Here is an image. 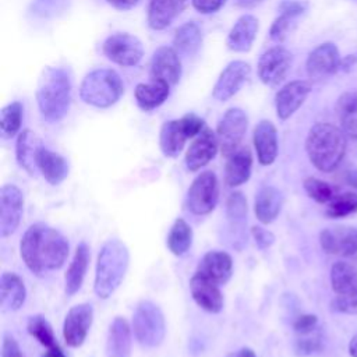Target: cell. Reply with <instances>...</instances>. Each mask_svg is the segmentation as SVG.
Instances as JSON below:
<instances>
[{
    "label": "cell",
    "mask_w": 357,
    "mask_h": 357,
    "mask_svg": "<svg viewBox=\"0 0 357 357\" xmlns=\"http://www.w3.org/2000/svg\"><path fill=\"white\" fill-rule=\"evenodd\" d=\"M89 258V247L85 241H81L75 248L73 261L70 262V266L64 276V291L67 296H74L81 289L88 269Z\"/></svg>",
    "instance_id": "83f0119b"
},
{
    "label": "cell",
    "mask_w": 357,
    "mask_h": 357,
    "mask_svg": "<svg viewBox=\"0 0 357 357\" xmlns=\"http://www.w3.org/2000/svg\"><path fill=\"white\" fill-rule=\"evenodd\" d=\"M248 117L244 110L238 107H231L226 110L218 123L216 137L222 153L227 158L230 153L240 148V144L247 131Z\"/></svg>",
    "instance_id": "ba28073f"
},
{
    "label": "cell",
    "mask_w": 357,
    "mask_h": 357,
    "mask_svg": "<svg viewBox=\"0 0 357 357\" xmlns=\"http://www.w3.org/2000/svg\"><path fill=\"white\" fill-rule=\"evenodd\" d=\"M291 59V53L282 46L268 49L258 60L259 79L268 86L279 85L290 70Z\"/></svg>",
    "instance_id": "8fae6325"
},
{
    "label": "cell",
    "mask_w": 357,
    "mask_h": 357,
    "mask_svg": "<svg viewBox=\"0 0 357 357\" xmlns=\"http://www.w3.org/2000/svg\"><path fill=\"white\" fill-rule=\"evenodd\" d=\"M103 53L113 63L131 67L141 61L144 56V46L137 36L127 32H117L105 40Z\"/></svg>",
    "instance_id": "9c48e42d"
},
{
    "label": "cell",
    "mask_w": 357,
    "mask_h": 357,
    "mask_svg": "<svg viewBox=\"0 0 357 357\" xmlns=\"http://www.w3.org/2000/svg\"><path fill=\"white\" fill-rule=\"evenodd\" d=\"M26 298L22 279L13 272H3L0 278V304L4 311H17Z\"/></svg>",
    "instance_id": "f546056e"
},
{
    "label": "cell",
    "mask_w": 357,
    "mask_h": 357,
    "mask_svg": "<svg viewBox=\"0 0 357 357\" xmlns=\"http://www.w3.org/2000/svg\"><path fill=\"white\" fill-rule=\"evenodd\" d=\"M303 185H304L307 195L319 204H329L332 201V198L335 197L333 188L326 181H324L321 178L307 177L304 180Z\"/></svg>",
    "instance_id": "60d3db41"
},
{
    "label": "cell",
    "mask_w": 357,
    "mask_h": 357,
    "mask_svg": "<svg viewBox=\"0 0 357 357\" xmlns=\"http://www.w3.org/2000/svg\"><path fill=\"white\" fill-rule=\"evenodd\" d=\"M197 273L213 280L218 284H225L231 278L233 259L225 251H219V250L208 251L199 259L197 266Z\"/></svg>",
    "instance_id": "ffe728a7"
},
{
    "label": "cell",
    "mask_w": 357,
    "mask_h": 357,
    "mask_svg": "<svg viewBox=\"0 0 357 357\" xmlns=\"http://www.w3.org/2000/svg\"><path fill=\"white\" fill-rule=\"evenodd\" d=\"M188 138L190 137L184 130L181 120L165 121L159 134V145L162 153L167 158L178 156Z\"/></svg>",
    "instance_id": "1f68e13d"
},
{
    "label": "cell",
    "mask_w": 357,
    "mask_h": 357,
    "mask_svg": "<svg viewBox=\"0 0 357 357\" xmlns=\"http://www.w3.org/2000/svg\"><path fill=\"white\" fill-rule=\"evenodd\" d=\"M26 329L32 337H35L43 347H46V351H54L61 349L53 333L52 325L43 315L38 314L29 317L26 322Z\"/></svg>",
    "instance_id": "74e56055"
},
{
    "label": "cell",
    "mask_w": 357,
    "mask_h": 357,
    "mask_svg": "<svg viewBox=\"0 0 357 357\" xmlns=\"http://www.w3.org/2000/svg\"><path fill=\"white\" fill-rule=\"evenodd\" d=\"M181 75V63L174 47L160 46L153 52L151 60V79L174 85Z\"/></svg>",
    "instance_id": "d6986e66"
},
{
    "label": "cell",
    "mask_w": 357,
    "mask_h": 357,
    "mask_svg": "<svg viewBox=\"0 0 357 357\" xmlns=\"http://www.w3.org/2000/svg\"><path fill=\"white\" fill-rule=\"evenodd\" d=\"M344 181L347 185L357 190V167H349L344 172Z\"/></svg>",
    "instance_id": "816d5d0a"
},
{
    "label": "cell",
    "mask_w": 357,
    "mask_h": 357,
    "mask_svg": "<svg viewBox=\"0 0 357 357\" xmlns=\"http://www.w3.org/2000/svg\"><path fill=\"white\" fill-rule=\"evenodd\" d=\"M124 85L120 75L112 68H96L85 75L79 86L81 99L93 107L106 109L123 95Z\"/></svg>",
    "instance_id": "5b68a950"
},
{
    "label": "cell",
    "mask_w": 357,
    "mask_h": 357,
    "mask_svg": "<svg viewBox=\"0 0 357 357\" xmlns=\"http://www.w3.org/2000/svg\"><path fill=\"white\" fill-rule=\"evenodd\" d=\"M307 8V4L304 1H298V0H284L280 6V14H287L290 17H297L300 14H303Z\"/></svg>",
    "instance_id": "c3c4849f"
},
{
    "label": "cell",
    "mask_w": 357,
    "mask_h": 357,
    "mask_svg": "<svg viewBox=\"0 0 357 357\" xmlns=\"http://www.w3.org/2000/svg\"><path fill=\"white\" fill-rule=\"evenodd\" d=\"M251 234L255 240V244L258 248L261 250H266L269 248L273 243H275V236L272 231H269L268 229H264L261 226H254L251 229Z\"/></svg>",
    "instance_id": "bcb514c9"
},
{
    "label": "cell",
    "mask_w": 357,
    "mask_h": 357,
    "mask_svg": "<svg viewBox=\"0 0 357 357\" xmlns=\"http://www.w3.org/2000/svg\"><path fill=\"white\" fill-rule=\"evenodd\" d=\"M170 85L163 82V81H158V79H152L148 84H138L135 86V100L137 105L142 109V110H153L158 106H160L169 96L170 92Z\"/></svg>",
    "instance_id": "836d02e7"
},
{
    "label": "cell",
    "mask_w": 357,
    "mask_h": 357,
    "mask_svg": "<svg viewBox=\"0 0 357 357\" xmlns=\"http://www.w3.org/2000/svg\"><path fill=\"white\" fill-rule=\"evenodd\" d=\"M1 357H24L20 344L17 343V340L8 335L4 333L3 335V342H1Z\"/></svg>",
    "instance_id": "7dc6e473"
},
{
    "label": "cell",
    "mask_w": 357,
    "mask_h": 357,
    "mask_svg": "<svg viewBox=\"0 0 357 357\" xmlns=\"http://www.w3.org/2000/svg\"><path fill=\"white\" fill-rule=\"evenodd\" d=\"M347 139L343 130L329 123L314 124L305 139V151L311 163L321 172L335 170L346 153Z\"/></svg>",
    "instance_id": "277c9868"
},
{
    "label": "cell",
    "mask_w": 357,
    "mask_h": 357,
    "mask_svg": "<svg viewBox=\"0 0 357 357\" xmlns=\"http://www.w3.org/2000/svg\"><path fill=\"white\" fill-rule=\"evenodd\" d=\"M283 194L273 185H264L258 190L254 202V212L257 219L264 223H272L280 213L283 206Z\"/></svg>",
    "instance_id": "603a6c76"
},
{
    "label": "cell",
    "mask_w": 357,
    "mask_h": 357,
    "mask_svg": "<svg viewBox=\"0 0 357 357\" xmlns=\"http://www.w3.org/2000/svg\"><path fill=\"white\" fill-rule=\"evenodd\" d=\"M185 4L187 0H151L148 25L155 31L165 29L184 10Z\"/></svg>",
    "instance_id": "4dcf8cb0"
},
{
    "label": "cell",
    "mask_w": 357,
    "mask_h": 357,
    "mask_svg": "<svg viewBox=\"0 0 357 357\" xmlns=\"http://www.w3.org/2000/svg\"><path fill=\"white\" fill-rule=\"evenodd\" d=\"M219 148L216 134L205 127L190 144L185 152V166L190 172H198L206 166L216 155Z\"/></svg>",
    "instance_id": "9a60e30c"
},
{
    "label": "cell",
    "mask_w": 357,
    "mask_h": 357,
    "mask_svg": "<svg viewBox=\"0 0 357 357\" xmlns=\"http://www.w3.org/2000/svg\"><path fill=\"white\" fill-rule=\"evenodd\" d=\"M354 212H357L356 192H344L335 195L326 208V215L329 218H344Z\"/></svg>",
    "instance_id": "ab89813d"
},
{
    "label": "cell",
    "mask_w": 357,
    "mask_h": 357,
    "mask_svg": "<svg viewBox=\"0 0 357 357\" xmlns=\"http://www.w3.org/2000/svg\"><path fill=\"white\" fill-rule=\"evenodd\" d=\"M132 331L141 346H160L166 336V321L160 307L151 300L139 301L132 314Z\"/></svg>",
    "instance_id": "8992f818"
},
{
    "label": "cell",
    "mask_w": 357,
    "mask_h": 357,
    "mask_svg": "<svg viewBox=\"0 0 357 357\" xmlns=\"http://www.w3.org/2000/svg\"><path fill=\"white\" fill-rule=\"evenodd\" d=\"M252 167V155L247 146L238 148L227 156L225 165V183L227 187H238L248 181Z\"/></svg>",
    "instance_id": "cb8c5ba5"
},
{
    "label": "cell",
    "mask_w": 357,
    "mask_h": 357,
    "mask_svg": "<svg viewBox=\"0 0 357 357\" xmlns=\"http://www.w3.org/2000/svg\"><path fill=\"white\" fill-rule=\"evenodd\" d=\"M43 146L42 141L31 130H24L18 134L15 144V156L18 165L29 174L35 176L38 170V152Z\"/></svg>",
    "instance_id": "4316f807"
},
{
    "label": "cell",
    "mask_w": 357,
    "mask_h": 357,
    "mask_svg": "<svg viewBox=\"0 0 357 357\" xmlns=\"http://www.w3.org/2000/svg\"><path fill=\"white\" fill-rule=\"evenodd\" d=\"M130 265V251L120 238H109L96 259L93 290L99 298H109L123 283Z\"/></svg>",
    "instance_id": "3957f363"
},
{
    "label": "cell",
    "mask_w": 357,
    "mask_h": 357,
    "mask_svg": "<svg viewBox=\"0 0 357 357\" xmlns=\"http://www.w3.org/2000/svg\"><path fill=\"white\" fill-rule=\"evenodd\" d=\"M21 258L36 276L60 269L68 257V241L54 227L38 222L24 233L20 244Z\"/></svg>",
    "instance_id": "6da1fadb"
},
{
    "label": "cell",
    "mask_w": 357,
    "mask_h": 357,
    "mask_svg": "<svg viewBox=\"0 0 357 357\" xmlns=\"http://www.w3.org/2000/svg\"><path fill=\"white\" fill-rule=\"evenodd\" d=\"M231 357H257L255 353L250 349V347H241L236 354H233Z\"/></svg>",
    "instance_id": "f5cc1de1"
},
{
    "label": "cell",
    "mask_w": 357,
    "mask_h": 357,
    "mask_svg": "<svg viewBox=\"0 0 357 357\" xmlns=\"http://www.w3.org/2000/svg\"><path fill=\"white\" fill-rule=\"evenodd\" d=\"M332 308L343 314H357V294L336 296L332 301Z\"/></svg>",
    "instance_id": "ee69618b"
},
{
    "label": "cell",
    "mask_w": 357,
    "mask_h": 357,
    "mask_svg": "<svg viewBox=\"0 0 357 357\" xmlns=\"http://www.w3.org/2000/svg\"><path fill=\"white\" fill-rule=\"evenodd\" d=\"M93 321V308L88 303L71 307L64 318L63 337L67 346L79 347L86 339Z\"/></svg>",
    "instance_id": "7c38bea8"
},
{
    "label": "cell",
    "mask_w": 357,
    "mask_h": 357,
    "mask_svg": "<svg viewBox=\"0 0 357 357\" xmlns=\"http://www.w3.org/2000/svg\"><path fill=\"white\" fill-rule=\"evenodd\" d=\"M291 21H293V17H290L287 14H280L271 25V31H269L271 38L276 42L283 40L290 25H291Z\"/></svg>",
    "instance_id": "7bdbcfd3"
},
{
    "label": "cell",
    "mask_w": 357,
    "mask_h": 357,
    "mask_svg": "<svg viewBox=\"0 0 357 357\" xmlns=\"http://www.w3.org/2000/svg\"><path fill=\"white\" fill-rule=\"evenodd\" d=\"M331 283L336 296H354L357 294V266L339 261L332 265Z\"/></svg>",
    "instance_id": "d6a6232c"
},
{
    "label": "cell",
    "mask_w": 357,
    "mask_h": 357,
    "mask_svg": "<svg viewBox=\"0 0 357 357\" xmlns=\"http://www.w3.org/2000/svg\"><path fill=\"white\" fill-rule=\"evenodd\" d=\"M24 211V194L14 184H4L0 190V237L11 236L20 226Z\"/></svg>",
    "instance_id": "30bf717a"
},
{
    "label": "cell",
    "mask_w": 357,
    "mask_h": 357,
    "mask_svg": "<svg viewBox=\"0 0 357 357\" xmlns=\"http://www.w3.org/2000/svg\"><path fill=\"white\" fill-rule=\"evenodd\" d=\"M191 1L197 11L202 14H209V13L218 11L225 4L226 0H191Z\"/></svg>",
    "instance_id": "681fc988"
},
{
    "label": "cell",
    "mask_w": 357,
    "mask_h": 357,
    "mask_svg": "<svg viewBox=\"0 0 357 357\" xmlns=\"http://www.w3.org/2000/svg\"><path fill=\"white\" fill-rule=\"evenodd\" d=\"M311 92V84L308 81L297 79L282 86L275 96L276 113L280 120H287L293 116L298 107L304 103Z\"/></svg>",
    "instance_id": "e0dca14e"
},
{
    "label": "cell",
    "mask_w": 357,
    "mask_h": 357,
    "mask_svg": "<svg viewBox=\"0 0 357 357\" xmlns=\"http://www.w3.org/2000/svg\"><path fill=\"white\" fill-rule=\"evenodd\" d=\"M317 325H318V318L314 314H303L296 318L293 328H294L296 333L307 335V333L314 332L317 329Z\"/></svg>",
    "instance_id": "f6af8a7d"
},
{
    "label": "cell",
    "mask_w": 357,
    "mask_h": 357,
    "mask_svg": "<svg viewBox=\"0 0 357 357\" xmlns=\"http://www.w3.org/2000/svg\"><path fill=\"white\" fill-rule=\"evenodd\" d=\"M106 357H131V328L124 317H116L109 326Z\"/></svg>",
    "instance_id": "484cf974"
},
{
    "label": "cell",
    "mask_w": 357,
    "mask_h": 357,
    "mask_svg": "<svg viewBox=\"0 0 357 357\" xmlns=\"http://www.w3.org/2000/svg\"><path fill=\"white\" fill-rule=\"evenodd\" d=\"M252 141L258 162L262 166L272 165L279 152L276 127L269 120H261L254 128Z\"/></svg>",
    "instance_id": "44dd1931"
},
{
    "label": "cell",
    "mask_w": 357,
    "mask_h": 357,
    "mask_svg": "<svg viewBox=\"0 0 357 357\" xmlns=\"http://www.w3.org/2000/svg\"><path fill=\"white\" fill-rule=\"evenodd\" d=\"M219 199V181L213 172L205 170L201 172L191 183L187 198L185 206L187 209L198 216L211 213Z\"/></svg>",
    "instance_id": "52a82bcc"
},
{
    "label": "cell",
    "mask_w": 357,
    "mask_h": 357,
    "mask_svg": "<svg viewBox=\"0 0 357 357\" xmlns=\"http://www.w3.org/2000/svg\"><path fill=\"white\" fill-rule=\"evenodd\" d=\"M201 43H202L201 28L198 26V24L192 21L178 26L173 38V45L176 52L184 56L195 54L199 50Z\"/></svg>",
    "instance_id": "d590c367"
},
{
    "label": "cell",
    "mask_w": 357,
    "mask_h": 357,
    "mask_svg": "<svg viewBox=\"0 0 357 357\" xmlns=\"http://www.w3.org/2000/svg\"><path fill=\"white\" fill-rule=\"evenodd\" d=\"M36 102L42 117L49 123L60 121L70 109L71 78L63 67H46L38 81Z\"/></svg>",
    "instance_id": "7a4b0ae2"
},
{
    "label": "cell",
    "mask_w": 357,
    "mask_h": 357,
    "mask_svg": "<svg viewBox=\"0 0 357 357\" xmlns=\"http://www.w3.org/2000/svg\"><path fill=\"white\" fill-rule=\"evenodd\" d=\"M236 1H237V4L241 6V7H252V6H255L257 3H259L261 0H236Z\"/></svg>",
    "instance_id": "11a10c76"
},
{
    "label": "cell",
    "mask_w": 357,
    "mask_h": 357,
    "mask_svg": "<svg viewBox=\"0 0 357 357\" xmlns=\"http://www.w3.org/2000/svg\"><path fill=\"white\" fill-rule=\"evenodd\" d=\"M258 32V20L254 15H241L231 26L226 45L231 52L245 53L252 47Z\"/></svg>",
    "instance_id": "7402d4cb"
},
{
    "label": "cell",
    "mask_w": 357,
    "mask_h": 357,
    "mask_svg": "<svg viewBox=\"0 0 357 357\" xmlns=\"http://www.w3.org/2000/svg\"><path fill=\"white\" fill-rule=\"evenodd\" d=\"M219 286L220 284L197 272L190 279V291L194 301L198 307L211 314H218L223 308V296Z\"/></svg>",
    "instance_id": "ac0fdd59"
},
{
    "label": "cell",
    "mask_w": 357,
    "mask_h": 357,
    "mask_svg": "<svg viewBox=\"0 0 357 357\" xmlns=\"http://www.w3.org/2000/svg\"><path fill=\"white\" fill-rule=\"evenodd\" d=\"M319 243L328 254L351 257L357 254V229L350 226L326 227L319 234Z\"/></svg>",
    "instance_id": "5bb4252c"
},
{
    "label": "cell",
    "mask_w": 357,
    "mask_h": 357,
    "mask_svg": "<svg viewBox=\"0 0 357 357\" xmlns=\"http://www.w3.org/2000/svg\"><path fill=\"white\" fill-rule=\"evenodd\" d=\"M106 1L117 10H130L138 3V0H106Z\"/></svg>",
    "instance_id": "f907efd6"
},
{
    "label": "cell",
    "mask_w": 357,
    "mask_h": 357,
    "mask_svg": "<svg viewBox=\"0 0 357 357\" xmlns=\"http://www.w3.org/2000/svg\"><path fill=\"white\" fill-rule=\"evenodd\" d=\"M247 199L240 191H234L227 197L226 201V218L229 223L230 233L233 236V247H238L237 241H241L244 245V227L247 225Z\"/></svg>",
    "instance_id": "d4e9b609"
},
{
    "label": "cell",
    "mask_w": 357,
    "mask_h": 357,
    "mask_svg": "<svg viewBox=\"0 0 357 357\" xmlns=\"http://www.w3.org/2000/svg\"><path fill=\"white\" fill-rule=\"evenodd\" d=\"M22 121V105L20 102H11L1 109L0 113V132L3 138L14 137Z\"/></svg>",
    "instance_id": "f35d334b"
},
{
    "label": "cell",
    "mask_w": 357,
    "mask_h": 357,
    "mask_svg": "<svg viewBox=\"0 0 357 357\" xmlns=\"http://www.w3.org/2000/svg\"><path fill=\"white\" fill-rule=\"evenodd\" d=\"M340 56L337 47L331 43H322L315 47L307 57L305 70L312 81H322L331 77L340 67Z\"/></svg>",
    "instance_id": "4fadbf2b"
},
{
    "label": "cell",
    "mask_w": 357,
    "mask_h": 357,
    "mask_svg": "<svg viewBox=\"0 0 357 357\" xmlns=\"http://www.w3.org/2000/svg\"><path fill=\"white\" fill-rule=\"evenodd\" d=\"M251 73V67L248 63L241 60H234L229 63L220 73L213 91L212 96L218 100H227L230 99L245 82Z\"/></svg>",
    "instance_id": "2e32d148"
},
{
    "label": "cell",
    "mask_w": 357,
    "mask_h": 357,
    "mask_svg": "<svg viewBox=\"0 0 357 357\" xmlns=\"http://www.w3.org/2000/svg\"><path fill=\"white\" fill-rule=\"evenodd\" d=\"M38 170L42 173L45 180L52 185H59L68 176V163L67 160L45 146H42L38 152Z\"/></svg>",
    "instance_id": "f1b7e54d"
},
{
    "label": "cell",
    "mask_w": 357,
    "mask_h": 357,
    "mask_svg": "<svg viewBox=\"0 0 357 357\" xmlns=\"http://www.w3.org/2000/svg\"><path fill=\"white\" fill-rule=\"evenodd\" d=\"M336 114L344 134L357 139V91H347L339 96Z\"/></svg>",
    "instance_id": "e575fe53"
},
{
    "label": "cell",
    "mask_w": 357,
    "mask_h": 357,
    "mask_svg": "<svg viewBox=\"0 0 357 357\" xmlns=\"http://www.w3.org/2000/svg\"><path fill=\"white\" fill-rule=\"evenodd\" d=\"M191 244H192L191 226L181 218L176 219L166 238V245L169 251L176 257H181L190 250Z\"/></svg>",
    "instance_id": "8d00e7d4"
},
{
    "label": "cell",
    "mask_w": 357,
    "mask_h": 357,
    "mask_svg": "<svg viewBox=\"0 0 357 357\" xmlns=\"http://www.w3.org/2000/svg\"><path fill=\"white\" fill-rule=\"evenodd\" d=\"M322 349V336L317 329L307 335H298V339L294 343L296 354L298 356H310Z\"/></svg>",
    "instance_id": "b9f144b4"
},
{
    "label": "cell",
    "mask_w": 357,
    "mask_h": 357,
    "mask_svg": "<svg viewBox=\"0 0 357 357\" xmlns=\"http://www.w3.org/2000/svg\"><path fill=\"white\" fill-rule=\"evenodd\" d=\"M349 353L351 357H357V333L351 337L349 343Z\"/></svg>",
    "instance_id": "db71d44e"
}]
</instances>
